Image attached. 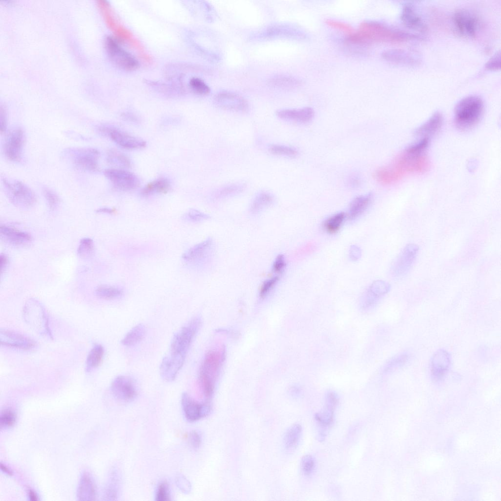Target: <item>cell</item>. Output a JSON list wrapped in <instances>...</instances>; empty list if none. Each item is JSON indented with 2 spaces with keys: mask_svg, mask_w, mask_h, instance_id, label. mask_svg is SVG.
<instances>
[{
  "mask_svg": "<svg viewBox=\"0 0 501 501\" xmlns=\"http://www.w3.org/2000/svg\"><path fill=\"white\" fill-rule=\"evenodd\" d=\"M25 322L38 334L52 338L47 315L43 304L35 298H29L25 303L23 310Z\"/></svg>",
  "mask_w": 501,
  "mask_h": 501,
  "instance_id": "obj_6",
  "label": "cell"
},
{
  "mask_svg": "<svg viewBox=\"0 0 501 501\" xmlns=\"http://www.w3.org/2000/svg\"><path fill=\"white\" fill-rule=\"evenodd\" d=\"M372 198L370 193L361 195L355 198L351 203L348 216L350 219L354 220L361 215L369 206Z\"/></svg>",
  "mask_w": 501,
  "mask_h": 501,
  "instance_id": "obj_28",
  "label": "cell"
},
{
  "mask_svg": "<svg viewBox=\"0 0 501 501\" xmlns=\"http://www.w3.org/2000/svg\"><path fill=\"white\" fill-rule=\"evenodd\" d=\"M382 58L387 62L404 65H415L417 59L410 53L401 49H390L383 51Z\"/></svg>",
  "mask_w": 501,
  "mask_h": 501,
  "instance_id": "obj_25",
  "label": "cell"
},
{
  "mask_svg": "<svg viewBox=\"0 0 501 501\" xmlns=\"http://www.w3.org/2000/svg\"><path fill=\"white\" fill-rule=\"evenodd\" d=\"M315 467L314 458L310 455H304L301 460V469L305 476H310L314 471Z\"/></svg>",
  "mask_w": 501,
  "mask_h": 501,
  "instance_id": "obj_47",
  "label": "cell"
},
{
  "mask_svg": "<svg viewBox=\"0 0 501 501\" xmlns=\"http://www.w3.org/2000/svg\"><path fill=\"white\" fill-rule=\"evenodd\" d=\"M146 333V327L142 323L133 327L121 341L122 345L126 346L135 345L141 342Z\"/></svg>",
  "mask_w": 501,
  "mask_h": 501,
  "instance_id": "obj_33",
  "label": "cell"
},
{
  "mask_svg": "<svg viewBox=\"0 0 501 501\" xmlns=\"http://www.w3.org/2000/svg\"><path fill=\"white\" fill-rule=\"evenodd\" d=\"M183 220L193 223L206 220L210 217L209 215L195 209H190L182 216Z\"/></svg>",
  "mask_w": 501,
  "mask_h": 501,
  "instance_id": "obj_45",
  "label": "cell"
},
{
  "mask_svg": "<svg viewBox=\"0 0 501 501\" xmlns=\"http://www.w3.org/2000/svg\"><path fill=\"white\" fill-rule=\"evenodd\" d=\"M181 403L184 415L189 422H195L206 417L211 411L208 404L195 401L186 392L182 394Z\"/></svg>",
  "mask_w": 501,
  "mask_h": 501,
  "instance_id": "obj_19",
  "label": "cell"
},
{
  "mask_svg": "<svg viewBox=\"0 0 501 501\" xmlns=\"http://www.w3.org/2000/svg\"><path fill=\"white\" fill-rule=\"evenodd\" d=\"M178 482V486L181 489V490H185V492H188L190 490V484L188 481L186 480L184 478L180 477L178 478L177 480Z\"/></svg>",
  "mask_w": 501,
  "mask_h": 501,
  "instance_id": "obj_56",
  "label": "cell"
},
{
  "mask_svg": "<svg viewBox=\"0 0 501 501\" xmlns=\"http://www.w3.org/2000/svg\"><path fill=\"white\" fill-rule=\"evenodd\" d=\"M443 122L442 115L438 112L434 113L431 117L415 131V134L423 138L429 137L436 133L441 128Z\"/></svg>",
  "mask_w": 501,
  "mask_h": 501,
  "instance_id": "obj_27",
  "label": "cell"
},
{
  "mask_svg": "<svg viewBox=\"0 0 501 501\" xmlns=\"http://www.w3.org/2000/svg\"><path fill=\"white\" fill-rule=\"evenodd\" d=\"M220 358L216 352L208 353L203 362L200 372V380L205 396L209 398L214 388L215 378L217 373Z\"/></svg>",
  "mask_w": 501,
  "mask_h": 501,
  "instance_id": "obj_9",
  "label": "cell"
},
{
  "mask_svg": "<svg viewBox=\"0 0 501 501\" xmlns=\"http://www.w3.org/2000/svg\"><path fill=\"white\" fill-rule=\"evenodd\" d=\"M188 440L191 447L197 449L199 448L202 442L201 435L197 431H192L189 434Z\"/></svg>",
  "mask_w": 501,
  "mask_h": 501,
  "instance_id": "obj_52",
  "label": "cell"
},
{
  "mask_svg": "<svg viewBox=\"0 0 501 501\" xmlns=\"http://www.w3.org/2000/svg\"><path fill=\"white\" fill-rule=\"evenodd\" d=\"M451 364V357L445 350L439 349L434 353L431 360L432 377L436 381L442 380L447 373Z\"/></svg>",
  "mask_w": 501,
  "mask_h": 501,
  "instance_id": "obj_21",
  "label": "cell"
},
{
  "mask_svg": "<svg viewBox=\"0 0 501 501\" xmlns=\"http://www.w3.org/2000/svg\"><path fill=\"white\" fill-rule=\"evenodd\" d=\"M95 294L97 296L103 299H113L121 296L123 291L116 287L101 285L95 289Z\"/></svg>",
  "mask_w": 501,
  "mask_h": 501,
  "instance_id": "obj_38",
  "label": "cell"
},
{
  "mask_svg": "<svg viewBox=\"0 0 501 501\" xmlns=\"http://www.w3.org/2000/svg\"><path fill=\"white\" fill-rule=\"evenodd\" d=\"M170 181L166 178H159L148 183L141 191L144 196L154 194L166 193L170 188Z\"/></svg>",
  "mask_w": 501,
  "mask_h": 501,
  "instance_id": "obj_32",
  "label": "cell"
},
{
  "mask_svg": "<svg viewBox=\"0 0 501 501\" xmlns=\"http://www.w3.org/2000/svg\"><path fill=\"white\" fill-rule=\"evenodd\" d=\"M2 183L6 197L15 206L27 209L36 204L37 198L35 193L24 183L5 177L2 179Z\"/></svg>",
  "mask_w": 501,
  "mask_h": 501,
  "instance_id": "obj_5",
  "label": "cell"
},
{
  "mask_svg": "<svg viewBox=\"0 0 501 501\" xmlns=\"http://www.w3.org/2000/svg\"><path fill=\"white\" fill-rule=\"evenodd\" d=\"M0 342L4 346L24 350L31 349L36 346V342L31 338L4 329L0 330Z\"/></svg>",
  "mask_w": 501,
  "mask_h": 501,
  "instance_id": "obj_20",
  "label": "cell"
},
{
  "mask_svg": "<svg viewBox=\"0 0 501 501\" xmlns=\"http://www.w3.org/2000/svg\"><path fill=\"white\" fill-rule=\"evenodd\" d=\"M189 84L191 89L199 95L207 94L210 91L209 86L202 79L198 77L191 78Z\"/></svg>",
  "mask_w": 501,
  "mask_h": 501,
  "instance_id": "obj_42",
  "label": "cell"
},
{
  "mask_svg": "<svg viewBox=\"0 0 501 501\" xmlns=\"http://www.w3.org/2000/svg\"><path fill=\"white\" fill-rule=\"evenodd\" d=\"M286 266V262L284 256L283 254H279L273 263L272 270L273 273H279L284 270Z\"/></svg>",
  "mask_w": 501,
  "mask_h": 501,
  "instance_id": "obj_51",
  "label": "cell"
},
{
  "mask_svg": "<svg viewBox=\"0 0 501 501\" xmlns=\"http://www.w3.org/2000/svg\"><path fill=\"white\" fill-rule=\"evenodd\" d=\"M325 23L329 26L347 33L348 35L354 32L351 25L343 22L333 19H326Z\"/></svg>",
  "mask_w": 501,
  "mask_h": 501,
  "instance_id": "obj_46",
  "label": "cell"
},
{
  "mask_svg": "<svg viewBox=\"0 0 501 501\" xmlns=\"http://www.w3.org/2000/svg\"><path fill=\"white\" fill-rule=\"evenodd\" d=\"M105 176L114 187L122 190H131L139 185L138 178L133 173L122 169H107L104 172Z\"/></svg>",
  "mask_w": 501,
  "mask_h": 501,
  "instance_id": "obj_17",
  "label": "cell"
},
{
  "mask_svg": "<svg viewBox=\"0 0 501 501\" xmlns=\"http://www.w3.org/2000/svg\"><path fill=\"white\" fill-rule=\"evenodd\" d=\"M486 68L490 70H496L501 67V55L500 52H497L487 62Z\"/></svg>",
  "mask_w": 501,
  "mask_h": 501,
  "instance_id": "obj_53",
  "label": "cell"
},
{
  "mask_svg": "<svg viewBox=\"0 0 501 501\" xmlns=\"http://www.w3.org/2000/svg\"><path fill=\"white\" fill-rule=\"evenodd\" d=\"M104 44L110 59L116 66L126 71L135 70L139 67L138 61L124 50L115 38L107 36Z\"/></svg>",
  "mask_w": 501,
  "mask_h": 501,
  "instance_id": "obj_8",
  "label": "cell"
},
{
  "mask_svg": "<svg viewBox=\"0 0 501 501\" xmlns=\"http://www.w3.org/2000/svg\"><path fill=\"white\" fill-rule=\"evenodd\" d=\"M269 151L275 155L290 158L295 157L298 154V152L295 148L279 144L271 145L269 148Z\"/></svg>",
  "mask_w": 501,
  "mask_h": 501,
  "instance_id": "obj_41",
  "label": "cell"
},
{
  "mask_svg": "<svg viewBox=\"0 0 501 501\" xmlns=\"http://www.w3.org/2000/svg\"><path fill=\"white\" fill-rule=\"evenodd\" d=\"M429 139L424 138L418 143L407 148L389 166L378 170L376 179L381 183L390 184L401 179L407 174L423 173L430 166L425 154Z\"/></svg>",
  "mask_w": 501,
  "mask_h": 501,
  "instance_id": "obj_1",
  "label": "cell"
},
{
  "mask_svg": "<svg viewBox=\"0 0 501 501\" xmlns=\"http://www.w3.org/2000/svg\"><path fill=\"white\" fill-rule=\"evenodd\" d=\"M410 355L408 353H402L389 359L383 366L382 372L387 374L402 367L409 361Z\"/></svg>",
  "mask_w": 501,
  "mask_h": 501,
  "instance_id": "obj_36",
  "label": "cell"
},
{
  "mask_svg": "<svg viewBox=\"0 0 501 501\" xmlns=\"http://www.w3.org/2000/svg\"><path fill=\"white\" fill-rule=\"evenodd\" d=\"M108 161L121 168H128L131 166L129 158L123 153L115 150H110L107 154Z\"/></svg>",
  "mask_w": 501,
  "mask_h": 501,
  "instance_id": "obj_39",
  "label": "cell"
},
{
  "mask_svg": "<svg viewBox=\"0 0 501 501\" xmlns=\"http://www.w3.org/2000/svg\"><path fill=\"white\" fill-rule=\"evenodd\" d=\"M111 390L116 399L124 402L134 400L137 396V390L134 380L130 377L119 375L113 381Z\"/></svg>",
  "mask_w": 501,
  "mask_h": 501,
  "instance_id": "obj_16",
  "label": "cell"
},
{
  "mask_svg": "<svg viewBox=\"0 0 501 501\" xmlns=\"http://www.w3.org/2000/svg\"><path fill=\"white\" fill-rule=\"evenodd\" d=\"M122 116L124 119L129 121L130 122L134 123H138L139 122L138 119L136 116L130 114H123Z\"/></svg>",
  "mask_w": 501,
  "mask_h": 501,
  "instance_id": "obj_58",
  "label": "cell"
},
{
  "mask_svg": "<svg viewBox=\"0 0 501 501\" xmlns=\"http://www.w3.org/2000/svg\"><path fill=\"white\" fill-rule=\"evenodd\" d=\"M339 402V397L335 391L329 390L326 391L324 397V406L336 409Z\"/></svg>",
  "mask_w": 501,
  "mask_h": 501,
  "instance_id": "obj_50",
  "label": "cell"
},
{
  "mask_svg": "<svg viewBox=\"0 0 501 501\" xmlns=\"http://www.w3.org/2000/svg\"><path fill=\"white\" fill-rule=\"evenodd\" d=\"M362 251L360 248L356 246L352 245L350 247L349 251V258L352 261L358 260L361 257Z\"/></svg>",
  "mask_w": 501,
  "mask_h": 501,
  "instance_id": "obj_55",
  "label": "cell"
},
{
  "mask_svg": "<svg viewBox=\"0 0 501 501\" xmlns=\"http://www.w3.org/2000/svg\"><path fill=\"white\" fill-rule=\"evenodd\" d=\"M0 237L4 241L13 245L26 244L32 239L28 233L5 225L0 227Z\"/></svg>",
  "mask_w": 501,
  "mask_h": 501,
  "instance_id": "obj_24",
  "label": "cell"
},
{
  "mask_svg": "<svg viewBox=\"0 0 501 501\" xmlns=\"http://www.w3.org/2000/svg\"><path fill=\"white\" fill-rule=\"evenodd\" d=\"M43 192L49 208L52 210L56 209L60 203V198L58 195L54 190L46 187L43 188Z\"/></svg>",
  "mask_w": 501,
  "mask_h": 501,
  "instance_id": "obj_43",
  "label": "cell"
},
{
  "mask_svg": "<svg viewBox=\"0 0 501 501\" xmlns=\"http://www.w3.org/2000/svg\"><path fill=\"white\" fill-rule=\"evenodd\" d=\"M65 157L77 169L93 172L98 170L99 151L92 148H69L64 153Z\"/></svg>",
  "mask_w": 501,
  "mask_h": 501,
  "instance_id": "obj_7",
  "label": "cell"
},
{
  "mask_svg": "<svg viewBox=\"0 0 501 501\" xmlns=\"http://www.w3.org/2000/svg\"><path fill=\"white\" fill-rule=\"evenodd\" d=\"M0 272L2 274L3 272L7 268L8 263V258L7 255L5 254H0Z\"/></svg>",
  "mask_w": 501,
  "mask_h": 501,
  "instance_id": "obj_57",
  "label": "cell"
},
{
  "mask_svg": "<svg viewBox=\"0 0 501 501\" xmlns=\"http://www.w3.org/2000/svg\"><path fill=\"white\" fill-rule=\"evenodd\" d=\"M96 495V488L91 475L84 472L80 478L77 490V498L79 501H93Z\"/></svg>",
  "mask_w": 501,
  "mask_h": 501,
  "instance_id": "obj_23",
  "label": "cell"
},
{
  "mask_svg": "<svg viewBox=\"0 0 501 501\" xmlns=\"http://www.w3.org/2000/svg\"><path fill=\"white\" fill-rule=\"evenodd\" d=\"M7 115L5 108L2 106L0 108V130L1 133H5L7 129Z\"/></svg>",
  "mask_w": 501,
  "mask_h": 501,
  "instance_id": "obj_54",
  "label": "cell"
},
{
  "mask_svg": "<svg viewBox=\"0 0 501 501\" xmlns=\"http://www.w3.org/2000/svg\"><path fill=\"white\" fill-rule=\"evenodd\" d=\"M245 188L246 185L242 183L228 184L217 189L213 194V197L217 200L226 199L242 192Z\"/></svg>",
  "mask_w": 501,
  "mask_h": 501,
  "instance_id": "obj_35",
  "label": "cell"
},
{
  "mask_svg": "<svg viewBox=\"0 0 501 501\" xmlns=\"http://www.w3.org/2000/svg\"><path fill=\"white\" fill-rule=\"evenodd\" d=\"M418 251L419 247L417 245L413 243L407 244L392 265L391 273L393 276L397 278L405 277L412 267Z\"/></svg>",
  "mask_w": 501,
  "mask_h": 501,
  "instance_id": "obj_12",
  "label": "cell"
},
{
  "mask_svg": "<svg viewBox=\"0 0 501 501\" xmlns=\"http://www.w3.org/2000/svg\"><path fill=\"white\" fill-rule=\"evenodd\" d=\"M346 215L344 212L335 214L327 218L323 224L324 230L329 233L338 232L345 220Z\"/></svg>",
  "mask_w": 501,
  "mask_h": 501,
  "instance_id": "obj_37",
  "label": "cell"
},
{
  "mask_svg": "<svg viewBox=\"0 0 501 501\" xmlns=\"http://www.w3.org/2000/svg\"><path fill=\"white\" fill-rule=\"evenodd\" d=\"M457 31L466 37L475 36L479 27V20L473 12L462 8L457 10L453 17Z\"/></svg>",
  "mask_w": 501,
  "mask_h": 501,
  "instance_id": "obj_13",
  "label": "cell"
},
{
  "mask_svg": "<svg viewBox=\"0 0 501 501\" xmlns=\"http://www.w3.org/2000/svg\"><path fill=\"white\" fill-rule=\"evenodd\" d=\"M28 498L30 501H38V497L37 494L32 490H29L28 492Z\"/></svg>",
  "mask_w": 501,
  "mask_h": 501,
  "instance_id": "obj_60",
  "label": "cell"
},
{
  "mask_svg": "<svg viewBox=\"0 0 501 501\" xmlns=\"http://www.w3.org/2000/svg\"><path fill=\"white\" fill-rule=\"evenodd\" d=\"M417 38L415 35L376 21H364L360 24L357 31L348 35L345 41L349 44L363 45L373 43H398Z\"/></svg>",
  "mask_w": 501,
  "mask_h": 501,
  "instance_id": "obj_3",
  "label": "cell"
},
{
  "mask_svg": "<svg viewBox=\"0 0 501 501\" xmlns=\"http://www.w3.org/2000/svg\"><path fill=\"white\" fill-rule=\"evenodd\" d=\"M390 289V285L386 281L376 280L373 282L360 298L359 305L361 309L367 311L373 309Z\"/></svg>",
  "mask_w": 501,
  "mask_h": 501,
  "instance_id": "obj_15",
  "label": "cell"
},
{
  "mask_svg": "<svg viewBox=\"0 0 501 501\" xmlns=\"http://www.w3.org/2000/svg\"><path fill=\"white\" fill-rule=\"evenodd\" d=\"M276 115L283 120L306 123L310 122L314 117V111L310 107L300 109H285L277 110Z\"/></svg>",
  "mask_w": 501,
  "mask_h": 501,
  "instance_id": "obj_22",
  "label": "cell"
},
{
  "mask_svg": "<svg viewBox=\"0 0 501 501\" xmlns=\"http://www.w3.org/2000/svg\"><path fill=\"white\" fill-rule=\"evenodd\" d=\"M169 485L166 482L160 483L157 487L155 500L157 501H166L170 500Z\"/></svg>",
  "mask_w": 501,
  "mask_h": 501,
  "instance_id": "obj_48",
  "label": "cell"
},
{
  "mask_svg": "<svg viewBox=\"0 0 501 501\" xmlns=\"http://www.w3.org/2000/svg\"><path fill=\"white\" fill-rule=\"evenodd\" d=\"M200 325L199 319L194 318L173 335L169 352L163 358L160 365V374L164 380L171 382L176 377Z\"/></svg>",
  "mask_w": 501,
  "mask_h": 501,
  "instance_id": "obj_2",
  "label": "cell"
},
{
  "mask_svg": "<svg viewBox=\"0 0 501 501\" xmlns=\"http://www.w3.org/2000/svg\"><path fill=\"white\" fill-rule=\"evenodd\" d=\"M278 280L279 277L275 276L264 281L260 289V296L261 297L266 296L274 288Z\"/></svg>",
  "mask_w": 501,
  "mask_h": 501,
  "instance_id": "obj_49",
  "label": "cell"
},
{
  "mask_svg": "<svg viewBox=\"0 0 501 501\" xmlns=\"http://www.w3.org/2000/svg\"><path fill=\"white\" fill-rule=\"evenodd\" d=\"M99 131L124 148L140 149L145 147L146 145V142L143 140L130 135L111 125H101L99 127Z\"/></svg>",
  "mask_w": 501,
  "mask_h": 501,
  "instance_id": "obj_14",
  "label": "cell"
},
{
  "mask_svg": "<svg viewBox=\"0 0 501 501\" xmlns=\"http://www.w3.org/2000/svg\"><path fill=\"white\" fill-rule=\"evenodd\" d=\"M16 415L15 412L9 409L2 410L0 415V426L1 428L8 429L13 427L16 423Z\"/></svg>",
  "mask_w": 501,
  "mask_h": 501,
  "instance_id": "obj_44",
  "label": "cell"
},
{
  "mask_svg": "<svg viewBox=\"0 0 501 501\" xmlns=\"http://www.w3.org/2000/svg\"><path fill=\"white\" fill-rule=\"evenodd\" d=\"M25 143V134L21 127H14L8 132L5 137L3 151L4 156L10 161L19 162L22 159Z\"/></svg>",
  "mask_w": 501,
  "mask_h": 501,
  "instance_id": "obj_11",
  "label": "cell"
},
{
  "mask_svg": "<svg viewBox=\"0 0 501 501\" xmlns=\"http://www.w3.org/2000/svg\"><path fill=\"white\" fill-rule=\"evenodd\" d=\"M270 86L277 88L291 89H295L301 85L300 80L294 76L280 74L271 77L268 80Z\"/></svg>",
  "mask_w": 501,
  "mask_h": 501,
  "instance_id": "obj_31",
  "label": "cell"
},
{
  "mask_svg": "<svg viewBox=\"0 0 501 501\" xmlns=\"http://www.w3.org/2000/svg\"><path fill=\"white\" fill-rule=\"evenodd\" d=\"M483 109V102L478 96L469 95L461 99L455 109L456 126L463 131L472 128L481 119Z\"/></svg>",
  "mask_w": 501,
  "mask_h": 501,
  "instance_id": "obj_4",
  "label": "cell"
},
{
  "mask_svg": "<svg viewBox=\"0 0 501 501\" xmlns=\"http://www.w3.org/2000/svg\"><path fill=\"white\" fill-rule=\"evenodd\" d=\"M214 102L218 107L230 111L244 112L249 108L248 103L243 97L228 91L217 93L214 98Z\"/></svg>",
  "mask_w": 501,
  "mask_h": 501,
  "instance_id": "obj_18",
  "label": "cell"
},
{
  "mask_svg": "<svg viewBox=\"0 0 501 501\" xmlns=\"http://www.w3.org/2000/svg\"><path fill=\"white\" fill-rule=\"evenodd\" d=\"M94 249L93 240L89 237L83 238L79 242L77 250V254L82 258H88L93 254Z\"/></svg>",
  "mask_w": 501,
  "mask_h": 501,
  "instance_id": "obj_40",
  "label": "cell"
},
{
  "mask_svg": "<svg viewBox=\"0 0 501 501\" xmlns=\"http://www.w3.org/2000/svg\"><path fill=\"white\" fill-rule=\"evenodd\" d=\"M0 469L3 473L8 475L11 476L13 475V472L8 467L1 463H0Z\"/></svg>",
  "mask_w": 501,
  "mask_h": 501,
  "instance_id": "obj_61",
  "label": "cell"
},
{
  "mask_svg": "<svg viewBox=\"0 0 501 501\" xmlns=\"http://www.w3.org/2000/svg\"><path fill=\"white\" fill-rule=\"evenodd\" d=\"M214 252L213 240L208 238L191 247L182 255L183 261L190 266L199 267L208 263Z\"/></svg>",
  "mask_w": 501,
  "mask_h": 501,
  "instance_id": "obj_10",
  "label": "cell"
},
{
  "mask_svg": "<svg viewBox=\"0 0 501 501\" xmlns=\"http://www.w3.org/2000/svg\"><path fill=\"white\" fill-rule=\"evenodd\" d=\"M274 202V196L269 192L263 191L257 194L250 207V211L256 214L270 207Z\"/></svg>",
  "mask_w": 501,
  "mask_h": 501,
  "instance_id": "obj_29",
  "label": "cell"
},
{
  "mask_svg": "<svg viewBox=\"0 0 501 501\" xmlns=\"http://www.w3.org/2000/svg\"><path fill=\"white\" fill-rule=\"evenodd\" d=\"M104 349L102 345L95 344L89 352L86 362V371L90 372L98 367L102 361Z\"/></svg>",
  "mask_w": 501,
  "mask_h": 501,
  "instance_id": "obj_34",
  "label": "cell"
},
{
  "mask_svg": "<svg viewBox=\"0 0 501 501\" xmlns=\"http://www.w3.org/2000/svg\"><path fill=\"white\" fill-rule=\"evenodd\" d=\"M302 435V427L298 424L291 426L286 431L284 438L283 444L285 450L292 451L298 446Z\"/></svg>",
  "mask_w": 501,
  "mask_h": 501,
  "instance_id": "obj_30",
  "label": "cell"
},
{
  "mask_svg": "<svg viewBox=\"0 0 501 501\" xmlns=\"http://www.w3.org/2000/svg\"><path fill=\"white\" fill-rule=\"evenodd\" d=\"M96 212L97 213L112 214L114 212V210L109 207H101L97 209Z\"/></svg>",
  "mask_w": 501,
  "mask_h": 501,
  "instance_id": "obj_59",
  "label": "cell"
},
{
  "mask_svg": "<svg viewBox=\"0 0 501 501\" xmlns=\"http://www.w3.org/2000/svg\"><path fill=\"white\" fill-rule=\"evenodd\" d=\"M401 19L403 23L410 28L424 30L426 28L423 19L410 3H407L403 6Z\"/></svg>",
  "mask_w": 501,
  "mask_h": 501,
  "instance_id": "obj_26",
  "label": "cell"
}]
</instances>
